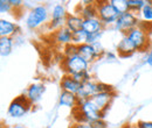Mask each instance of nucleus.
Wrapping results in <instances>:
<instances>
[{
	"label": "nucleus",
	"mask_w": 152,
	"mask_h": 128,
	"mask_svg": "<svg viewBox=\"0 0 152 128\" xmlns=\"http://www.w3.org/2000/svg\"><path fill=\"white\" fill-rule=\"evenodd\" d=\"M68 17L67 9L63 4H55L50 11V20L47 23V28L49 30L56 32L60 28L66 26V20Z\"/></svg>",
	"instance_id": "nucleus-6"
},
{
	"label": "nucleus",
	"mask_w": 152,
	"mask_h": 128,
	"mask_svg": "<svg viewBox=\"0 0 152 128\" xmlns=\"http://www.w3.org/2000/svg\"><path fill=\"white\" fill-rule=\"evenodd\" d=\"M10 4H11V6L13 7L14 11L18 9V8L23 7V1H21V0H10Z\"/></svg>",
	"instance_id": "nucleus-30"
},
{
	"label": "nucleus",
	"mask_w": 152,
	"mask_h": 128,
	"mask_svg": "<svg viewBox=\"0 0 152 128\" xmlns=\"http://www.w3.org/2000/svg\"><path fill=\"white\" fill-rule=\"evenodd\" d=\"M77 8L78 11H76V14L80 15L83 20L97 18L96 1H82V4H80Z\"/></svg>",
	"instance_id": "nucleus-10"
},
{
	"label": "nucleus",
	"mask_w": 152,
	"mask_h": 128,
	"mask_svg": "<svg viewBox=\"0 0 152 128\" xmlns=\"http://www.w3.org/2000/svg\"><path fill=\"white\" fill-rule=\"evenodd\" d=\"M81 86H82V83L76 80L73 76H69V74H64L60 80L61 91L72 92V93L77 94V92L81 89Z\"/></svg>",
	"instance_id": "nucleus-13"
},
{
	"label": "nucleus",
	"mask_w": 152,
	"mask_h": 128,
	"mask_svg": "<svg viewBox=\"0 0 152 128\" xmlns=\"http://www.w3.org/2000/svg\"><path fill=\"white\" fill-rule=\"evenodd\" d=\"M117 51H118V55L121 57H129V56L133 55L137 50L132 44V42L129 40V37L123 35L122 40L117 44Z\"/></svg>",
	"instance_id": "nucleus-16"
},
{
	"label": "nucleus",
	"mask_w": 152,
	"mask_h": 128,
	"mask_svg": "<svg viewBox=\"0 0 152 128\" xmlns=\"http://www.w3.org/2000/svg\"><path fill=\"white\" fill-rule=\"evenodd\" d=\"M104 56H105L108 59H116V54L111 53V51H105Z\"/></svg>",
	"instance_id": "nucleus-34"
},
{
	"label": "nucleus",
	"mask_w": 152,
	"mask_h": 128,
	"mask_svg": "<svg viewBox=\"0 0 152 128\" xmlns=\"http://www.w3.org/2000/svg\"><path fill=\"white\" fill-rule=\"evenodd\" d=\"M102 35H103V30L102 32H97V33H93V34H88L87 43L94 44V43H97V42H101Z\"/></svg>",
	"instance_id": "nucleus-28"
},
{
	"label": "nucleus",
	"mask_w": 152,
	"mask_h": 128,
	"mask_svg": "<svg viewBox=\"0 0 152 128\" xmlns=\"http://www.w3.org/2000/svg\"><path fill=\"white\" fill-rule=\"evenodd\" d=\"M14 47L13 37H0V55L1 57H7L11 55Z\"/></svg>",
	"instance_id": "nucleus-20"
},
{
	"label": "nucleus",
	"mask_w": 152,
	"mask_h": 128,
	"mask_svg": "<svg viewBox=\"0 0 152 128\" xmlns=\"http://www.w3.org/2000/svg\"><path fill=\"white\" fill-rule=\"evenodd\" d=\"M32 107H33L32 103L27 99L26 94L23 93L11 101V104L8 105V108H7V114L13 119H19V118L25 116L32 110Z\"/></svg>",
	"instance_id": "nucleus-5"
},
{
	"label": "nucleus",
	"mask_w": 152,
	"mask_h": 128,
	"mask_svg": "<svg viewBox=\"0 0 152 128\" xmlns=\"http://www.w3.org/2000/svg\"><path fill=\"white\" fill-rule=\"evenodd\" d=\"M70 128H91L89 124H86V122H74Z\"/></svg>",
	"instance_id": "nucleus-32"
},
{
	"label": "nucleus",
	"mask_w": 152,
	"mask_h": 128,
	"mask_svg": "<svg viewBox=\"0 0 152 128\" xmlns=\"http://www.w3.org/2000/svg\"><path fill=\"white\" fill-rule=\"evenodd\" d=\"M7 128H27V127L23 126V125H20V124H14V125H10V126H7Z\"/></svg>",
	"instance_id": "nucleus-35"
},
{
	"label": "nucleus",
	"mask_w": 152,
	"mask_h": 128,
	"mask_svg": "<svg viewBox=\"0 0 152 128\" xmlns=\"http://www.w3.org/2000/svg\"><path fill=\"white\" fill-rule=\"evenodd\" d=\"M50 20V12L48 11L47 5L40 4L37 6H33L28 12L25 19L26 26L28 29H38L41 26L47 25Z\"/></svg>",
	"instance_id": "nucleus-1"
},
{
	"label": "nucleus",
	"mask_w": 152,
	"mask_h": 128,
	"mask_svg": "<svg viewBox=\"0 0 152 128\" xmlns=\"http://www.w3.org/2000/svg\"><path fill=\"white\" fill-rule=\"evenodd\" d=\"M96 5H97V18L102 21L104 27L114 26L119 18L121 13L115 8L110 0L96 1Z\"/></svg>",
	"instance_id": "nucleus-2"
},
{
	"label": "nucleus",
	"mask_w": 152,
	"mask_h": 128,
	"mask_svg": "<svg viewBox=\"0 0 152 128\" xmlns=\"http://www.w3.org/2000/svg\"><path fill=\"white\" fill-rule=\"evenodd\" d=\"M97 82L96 80H90L87 83H83L81 89L77 92V97L80 100H87L93 98L95 94H97Z\"/></svg>",
	"instance_id": "nucleus-14"
},
{
	"label": "nucleus",
	"mask_w": 152,
	"mask_h": 128,
	"mask_svg": "<svg viewBox=\"0 0 152 128\" xmlns=\"http://www.w3.org/2000/svg\"><path fill=\"white\" fill-rule=\"evenodd\" d=\"M0 128H7V126H6V125H4V124H2V125H1V127Z\"/></svg>",
	"instance_id": "nucleus-37"
},
{
	"label": "nucleus",
	"mask_w": 152,
	"mask_h": 128,
	"mask_svg": "<svg viewBox=\"0 0 152 128\" xmlns=\"http://www.w3.org/2000/svg\"><path fill=\"white\" fill-rule=\"evenodd\" d=\"M144 21L152 22V1H148L146 5L143 7V9L139 13Z\"/></svg>",
	"instance_id": "nucleus-23"
},
{
	"label": "nucleus",
	"mask_w": 152,
	"mask_h": 128,
	"mask_svg": "<svg viewBox=\"0 0 152 128\" xmlns=\"http://www.w3.org/2000/svg\"><path fill=\"white\" fill-rule=\"evenodd\" d=\"M78 97L75 93H72V92H67V91H61V94L58 97V105L60 106H63V107H68V108H72L74 110L78 106Z\"/></svg>",
	"instance_id": "nucleus-15"
},
{
	"label": "nucleus",
	"mask_w": 152,
	"mask_h": 128,
	"mask_svg": "<svg viewBox=\"0 0 152 128\" xmlns=\"http://www.w3.org/2000/svg\"><path fill=\"white\" fill-rule=\"evenodd\" d=\"M77 54L81 56V57H83L89 64L94 63L98 58H101L98 56V54L96 53L94 46L93 44H89V43H83V44L77 46Z\"/></svg>",
	"instance_id": "nucleus-12"
},
{
	"label": "nucleus",
	"mask_w": 152,
	"mask_h": 128,
	"mask_svg": "<svg viewBox=\"0 0 152 128\" xmlns=\"http://www.w3.org/2000/svg\"><path fill=\"white\" fill-rule=\"evenodd\" d=\"M87 38H88V33L84 32L83 29L78 30L73 33V43L76 46H80V44H83V43H87Z\"/></svg>",
	"instance_id": "nucleus-22"
},
{
	"label": "nucleus",
	"mask_w": 152,
	"mask_h": 128,
	"mask_svg": "<svg viewBox=\"0 0 152 128\" xmlns=\"http://www.w3.org/2000/svg\"><path fill=\"white\" fill-rule=\"evenodd\" d=\"M97 92L98 93H113L116 91H115L114 86L102 83V82H97Z\"/></svg>",
	"instance_id": "nucleus-25"
},
{
	"label": "nucleus",
	"mask_w": 152,
	"mask_h": 128,
	"mask_svg": "<svg viewBox=\"0 0 152 128\" xmlns=\"http://www.w3.org/2000/svg\"><path fill=\"white\" fill-rule=\"evenodd\" d=\"M139 23H140V20L138 19L137 14L129 11V12H125V13L119 15V18L116 21L114 27L115 29H117L118 32H122L123 34H126L132 28L138 27Z\"/></svg>",
	"instance_id": "nucleus-7"
},
{
	"label": "nucleus",
	"mask_w": 152,
	"mask_h": 128,
	"mask_svg": "<svg viewBox=\"0 0 152 128\" xmlns=\"http://www.w3.org/2000/svg\"><path fill=\"white\" fill-rule=\"evenodd\" d=\"M89 125H90V127L91 128H108L107 121H105L104 119H102V118L96 119V120H94V121L89 122Z\"/></svg>",
	"instance_id": "nucleus-29"
},
{
	"label": "nucleus",
	"mask_w": 152,
	"mask_h": 128,
	"mask_svg": "<svg viewBox=\"0 0 152 128\" xmlns=\"http://www.w3.org/2000/svg\"><path fill=\"white\" fill-rule=\"evenodd\" d=\"M104 28H105L104 25L102 23V21H101L98 18L83 20L82 29H83L84 32H87L88 34H93V33H97V32H102Z\"/></svg>",
	"instance_id": "nucleus-18"
},
{
	"label": "nucleus",
	"mask_w": 152,
	"mask_h": 128,
	"mask_svg": "<svg viewBox=\"0 0 152 128\" xmlns=\"http://www.w3.org/2000/svg\"><path fill=\"white\" fill-rule=\"evenodd\" d=\"M145 63L148 65L152 67V37H151V47H150V49L148 51V55H146V58H145Z\"/></svg>",
	"instance_id": "nucleus-31"
},
{
	"label": "nucleus",
	"mask_w": 152,
	"mask_h": 128,
	"mask_svg": "<svg viewBox=\"0 0 152 128\" xmlns=\"http://www.w3.org/2000/svg\"><path fill=\"white\" fill-rule=\"evenodd\" d=\"M83 26V19L77 14H68L67 20H66V26L72 33H75L82 29Z\"/></svg>",
	"instance_id": "nucleus-19"
},
{
	"label": "nucleus",
	"mask_w": 152,
	"mask_h": 128,
	"mask_svg": "<svg viewBox=\"0 0 152 128\" xmlns=\"http://www.w3.org/2000/svg\"><path fill=\"white\" fill-rule=\"evenodd\" d=\"M89 65L90 64L78 54L63 57L62 63H61V67L64 71V74H69V76H75L77 73L88 71Z\"/></svg>",
	"instance_id": "nucleus-3"
},
{
	"label": "nucleus",
	"mask_w": 152,
	"mask_h": 128,
	"mask_svg": "<svg viewBox=\"0 0 152 128\" xmlns=\"http://www.w3.org/2000/svg\"><path fill=\"white\" fill-rule=\"evenodd\" d=\"M13 7L10 4V0H1L0 1V13L1 14H10L11 12H13Z\"/></svg>",
	"instance_id": "nucleus-26"
},
{
	"label": "nucleus",
	"mask_w": 152,
	"mask_h": 128,
	"mask_svg": "<svg viewBox=\"0 0 152 128\" xmlns=\"http://www.w3.org/2000/svg\"><path fill=\"white\" fill-rule=\"evenodd\" d=\"M110 2L115 6V8L121 13L129 12V6H128V0H110Z\"/></svg>",
	"instance_id": "nucleus-24"
},
{
	"label": "nucleus",
	"mask_w": 152,
	"mask_h": 128,
	"mask_svg": "<svg viewBox=\"0 0 152 128\" xmlns=\"http://www.w3.org/2000/svg\"><path fill=\"white\" fill-rule=\"evenodd\" d=\"M53 37H54V41L57 44H61L63 47L73 43V33L67 27H62L58 30L54 32Z\"/></svg>",
	"instance_id": "nucleus-17"
},
{
	"label": "nucleus",
	"mask_w": 152,
	"mask_h": 128,
	"mask_svg": "<svg viewBox=\"0 0 152 128\" xmlns=\"http://www.w3.org/2000/svg\"><path fill=\"white\" fill-rule=\"evenodd\" d=\"M146 2H148L146 0H128L129 11L134 14H138L143 9V7L146 5Z\"/></svg>",
	"instance_id": "nucleus-21"
},
{
	"label": "nucleus",
	"mask_w": 152,
	"mask_h": 128,
	"mask_svg": "<svg viewBox=\"0 0 152 128\" xmlns=\"http://www.w3.org/2000/svg\"><path fill=\"white\" fill-rule=\"evenodd\" d=\"M140 128H152V121H144V120H139L137 122Z\"/></svg>",
	"instance_id": "nucleus-33"
},
{
	"label": "nucleus",
	"mask_w": 152,
	"mask_h": 128,
	"mask_svg": "<svg viewBox=\"0 0 152 128\" xmlns=\"http://www.w3.org/2000/svg\"><path fill=\"white\" fill-rule=\"evenodd\" d=\"M21 29L18 26V23L12 22L6 19L0 20V36L1 37H13L20 34Z\"/></svg>",
	"instance_id": "nucleus-11"
},
{
	"label": "nucleus",
	"mask_w": 152,
	"mask_h": 128,
	"mask_svg": "<svg viewBox=\"0 0 152 128\" xmlns=\"http://www.w3.org/2000/svg\"><path fill=\"white\" fill-rule=\"evenodd\" d=\"M46 92V85L43 83H32L25 91L27 99L32 103V105H37L41 101L43 94Z\"/></svg>",
	"instance_id": "nucleus-8"
},
{
	"label": "nucleus",
	"mask_w": 152,
	"mask_h": 128,
	"mask_svg": "<svg viewBox=\"0 0 152 128\" xmlns=\"http://www.w3.org/2000/svg\"><path fill=\"white\" fill-rule=\"evenodd\" d=\"M124 35L129 37L137 51H149L151 47V37L143 27L138 26L132 28Z\"/></svg>",
	"instance_id": "nucleus-4"
},
{
	"label": "nucleus",
	"mask_w": 152,
	"mask_h": 128,
	"mask_svg": "<svg viewBox=\"0 0 152 128\" xmlns=\"http://www.w3.org/2000/svg\"><path fill=\"white\" fill-rule=\"evenodd\" d=\"M115 97H116V92H113V93H97L93 98H90L94 101V104L101 110L103 119L105 116V113L110 108V105H111Z\"/></svg>",
	"instance_id": "nucleus-9"
},
{
	"label": "nucleus",
	"mask_w": 152,
	"mask_h": 128,
	"mask_svg": "<svg viewBox=\"0 0 152 128\" xmlns=\"http://www.w3.org/2000/svg\"><path fill=\"white\" fill-rule=\"evenodd\" d=\"M130 128H140L138 124H130Z\"/></svg>",
	"instance_id": "nucleus-36"
},
{
	"label": "nucleus",
	"mask_w": 152,
	"mask_h": 128,
	"mask_svg": "<svg viewBox=\"0 0 152 128\" xmlns=\"http://www.w3.org/2000/svg\"><path fill=\"white\" fill-rule=\"evenodd\" d=\"M77 54V46L74 43H70L68 46H66L63 48V57H67V56H73Z\"/></svg>",
	"instance_id": "nucleus-27"
}]
</instances>
